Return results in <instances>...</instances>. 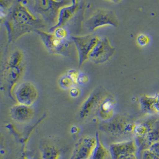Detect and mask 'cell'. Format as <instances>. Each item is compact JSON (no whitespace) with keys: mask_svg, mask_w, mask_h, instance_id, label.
<instances>
[{"mask_svg":"<svg viewBox=\"0 0 159 159\" xmlns=\"http://www.w3.org/2000/svg\"><path fill=\"white\" fill-rule=\"evenodd\" d=\"M154 110L156 114L159 115V94L156 95V99L154 102Z\"/></svg>","mask_w":159,"mask_h":159,"instance_id":"1f68e13d","label":"cell"},{"mask_svg":"<svg viewBox=\"0 0 159 159\" xmlns=\"http://www.w3.org/2000/svg\"><path fill=\"white\" fill-rule=\"evenodd\" d=\"M13 6V0H0V8L8 10Z\"/></svg>","mask_w":159,"mask_h":159,"instance_id":"83f0119b","label":"cell"},{"mask_svg":"<svg viewBox=\"0 0 159 159\" xmlns=\"http://www.w3.org/2000/svg\"><path fill=\"white\" fill-rule=\"evenodd\" d=\"M25 64L12 66L5 64L0 75V90L15 100L13 92L24 75Z\"/></svg>","mask_w":159,"mask_h":159,"instance_id":"3957f363","label":"cell"},{"mask_svg":"<svg viewBox=\"0 0 159 159\" xmlns=\"http://www.w3.org/2000/svg\"><path fill=\"white\" fill-rule=\"evenodd\" d=\"M54 35L59 39L61 40H68L69 37V31L67 28L64 26L57 27L53 30L52 32Z\"/></svg>","mask_w":159,"mask_h":159,"instance_id":"603a6c76","label":"cell"},{"mask_svg":"<svg viewBox=\"0 0 159 159\" xmlns=\"http://www.w3.org/2000/svg\"><path fill=\"white\" fill-rule=\"evenodd\" d=\"M106 25L117 27L119 20L115 13L111 10L99 8L86 22V26L91 31Z\"/></svg>","mask_w":159,"mask_h":159,"instance_id":"8992f818","label":"cell"},{"mask_svg":"<svg viewBox=\"0 0 159 159\" xmlns=\"http://www.w3.org/2000/svg\"><path fill=\"white\" fill-rule=\"evenodd\" d=\"M59 85L64 90H70L74 86H76L72 80L66 74L62 75L59 80Z\"/></svg>","mask_w":159,"mask_h":159,"instance_id":"7402d4cb","label":"cell"},{"mask_svg":"<svg viewBox=\"0 0 159 159\" xmlns=\"http://www.w3.org/2000/svg\"><path fill=\"white\" fill-rule=\"evenodd\" d=\"M39 91L34 84L29 81L23 82L16 87L13 92L15 100L18 103L32 106L39 98Z\"/></svg>","mask_w":159,"mask_h":159,"instance_id":"ba28073f","label":"cell"},{"mask_svg":"<svg viewBox=\"0 0 159 159\" xmlns=\"http://www.w3.org/2000/svg\"><path fill=\"white\" fill-rule=\"evenodd\" d=\"M68 3L66 0H34V10L46 24L53 26L57 22L60 9Z\"/></svg>","mask_w":159,"mask_h":159,"instance_id":"277c9868","label":"cell"},{"mask_svg":"<svg viewBox=\"0 0 159 159\" xmlns=\"http://www.w3.org/2000/svg\"><path fill=\"white\" fill-rule=\"evenodd\" d=\"M73 43L77 48L79 56V65L81 66L89 59V56L99 38L95 35L72 36Z\"/></svg>","mask_w":159,"mask_h":159,"instance_id":"52a82bcc","label":"cell"},{"mask_svg":"<svg viewBox=\"0 0 159 159\" xmlns=\"http://www.w3.org/2000/svg\"><path fill=\"white\" fill-rule=\"evenodd\" d=\"M39 36L48 52L53 55L69 57L71 54L73 44L68 40H61L56 37L53 32L39 30L35 31Z\"/></svg>","mask_w":159,"mask_h":159,"instance_id":"7a4b0ae2","label":"cell"},{"mask_svg":"<svg viewBox=\"0 0 159 159\" xmlns=\"http://www.w3.org/2000/svg\"><path fill=\"white\" fill-rule=\"evenodd\" d=\"M40 151L42 159H61L64 153L62 148L48 142L40 145Z\"/></svg>","mask_w":159,"mask_h":159,"instance_id":"e0dca14e","label":"cell"},{"mask_svg":"<svg viewBox=\"0 0 159 159\" xmlns=\"http://www.w3.org/2000/svg\"><path fill=\"white\" fill-rule=\"evenodd\" d=\"M137 151V147L134 140L112 143L109 148L112 159H119L121 156L125 155L136 154Z\"/></svg>","mask_w":159,"mask_h":159,"instance_id":"5bb4252c","label":"cell"},{"mask_svg":"<svg viewBox=\"0 0 159 159\" xmlns=\"http://www.w3.org/2000/svg\"><path fill=\"white\" fill-rule=\"evenodd\" d=\"M10 115L12 119L17 123H25L33 119L35 112L31 106L17 103L10 109Z\"/></svg>","mask_w":159,"mask_h":159,"instance_id":"4fadbf2b","label":"cell"},{"mask_svg":"<svg viewBox=\"0 0 159 159\" xmlns=\"http://www.w3.org/2000/svg\"><path fill=\"white\" fill-rule=\"evenodd\" d=\"M141 159H159V157L149 149L143 151L141 153Z\"/></svg>","mask_w":159,"mask_h":159,"instance_id":"484cf974","label":"cell"},{"mask_svg":"<svg viewBox=\"0 0 159 159\" xmlns=\"http://www.w3.org/2000/svg\"><path fill=\"white\" fill-rule=\"evenodd\" d=\"M80 131V129L79 126H74L71 127V132L72 134H77L79 133Z\"/></svg>","mask_w":159,"mask_h":159,"instance_id":"836d02e7","label":"cell"},{"mask_svg":"<svg viewBox=\"0 0 159 159\" xmlns=\"http://www.w3.org/2000/svg\"><path fill=\"white\" fill-rule=\"evenodd\" d=\"M149 150L159 157V142L152 144L149 148Z\"/></svg>","mask_w":159,"mask_h":159,"instance_id":"4dcf8cb0","label":"cell"},{"mask_svg":"<svg viewBox=\"0 0 159 159\" xmlns=\"http://www.w3.org/2000/svg\"><path fill=\"white\" fill-rule=\"evenodd\" d=\"M20 159H29V158H28L27 156L25 155V154H23V155H22V156Z\"/></svg>","mask_w":159,"mask_h":159,"instance_id":"d590c367","label":"cell"},{"mask_svg":"<svg viewBox=\"0 0 159 159\" xmlns=\"http://www.w3.org/2000/svg\"><path fill=\"white\" fill-rule=\"evenodd\" d=\"M116 101L111 96H107L99 105L97 114L103 121H108L114 117V105Z\"/></svg>","mask_w":159,"mask_h":159,"instance_id":"2e32d148","label":"cell"},{"mask_svg":"<svg viewBox=\"0 0 159 159\" xmlns=\"http://www.w3.org/2000/svg\"><path fill=\"white\" fill-rule=\"evenodd\" d=\"M79 8V0H72L71 4L66 5L61 8L59 11L57 22L49 29V32H52L54 29L57 27L65 26L75 17Z\"/></svg>","mask_w":159,"mask_h":159,"instance_id":"7c38bea8","label":"cell"},{"mask_svg":"<svg viewBox=\"0 0 159 159\" xmlns=\"http://www.w3.org/2000/svg\"><path fill=\"white\" fill-rule=\"evenodd\" d=\"M4 25L8 44L16 41L25 34L47 27L44 19L35 15L30 8L27 0H17L13 4L8 10Z\"/></svg>","mask_w":159,"mask_h":159,"instance_id":"6da1fadb","label":"cell"},{"mask_svg":"<svg viewBox=\"0 0 159 159\" xmlns=\"http://www.w3.org/2000/svg\"><path fill=\"white\" fill-rule=\"evenodd\" d=\"M138 151L141 154L143 151L149 149L152 144L159 142V119L154 124L151 131L144 138L139 140H135Z\"/></svg>","mask_w":159,"mask_h":159,"instance_id":"9a60e30c","label":"cell"},{"mask_svg":"<svg viewBox=\"0 0 159 159\" xmlns=\"http://www.w3.org/2000/svg\"><path fill=\"white\" fill-rule=\"evenodd\" d=\"M96 142L95 137L91 136L80 138L75 144L70 159H90Z\"/></svg>","mask_w":159,"mask_h":159,"instance_id":"8fae6325","label":"cell"},{"mask_svg":"<svg viewBox=\"0 0 159 159\" xmlns=\"http://www.w3.org/2000/svg\"><path fill=\"white\" fill-rule=\"evenodd\" d=\"M80 73V71L77 70L71 69V70H69L66 74H67V75H68L72 80V81L77 85V79H78V77L79 76Z\"/></svg>","mask_w":159,"mask_h":159,"instance_id":"d4e9b609","label":"cell"},{"mask_svg":"<svg viewBox=\"0 0 159 159\" xmlns=\"http://www.w3.org/2000/svg\"><path fill=\"white\" fill-rule=\"evenodd\" d=\"M108 1H112V2H114V3H119L120 1H121L122 0H108Z\"/></svg>","mask_w":159,"mask_h":159,"instance_id":"e575fe53","label":"cell"},{"mask_svg":"<svg viewBox=\"0 0 159 159\" xmlns=\"http://www.w3.org/2000/svg\"><path fill=\"white\" fill-rule=\"evenodd\" d=\"M0 159H2V154L0 152Z\"/></svg>","mask_w":159,"mask_h":159,"instance_id":"8d00e7d4","label":"cell"},{"mask_svg":"<svg viewBox=\"0 0 159 159\" xmlns=\"http://www.w3.org/2000/svg\"><path fill=\"white\" fill-rule=\"evenodd\" d=\"M6 64L12 66H17L24 64V54L20 49H17L11 53Z\"/></svg>","mask_w":159,"mask_h":159,"instance_id":"44dd1931","label":"cell"},{"mask_svg":"<svg viewBox=\"0 0 159 159\" xmlns=\"http://www.w3.org/2000/svg\"><path fill=\"white\" fill-rule=\"evenodd\" d=\"M150 37L145 34H141L137 37V43L141 47L147 46L150 43Z\"/></svg>","mask_w":159,"mask_h":159,"instance_id":"cb8c5ba5","label":"cell"},{"mask_svg":"<svg viewBox=\"0 0 159 159\" xmlns=\"http://www.w3.org/2000/svg\"><path fill=\"white\" fill-rule=\"evenodd\" d=\"M116 52L107 38L99 39L90 52L89 59L95 64H103L108 61Z\"/></svg>","mask_w":159,"mask_h":159,"instance_id":"30bf717a","label":"cell"},{"mask_svg":"<svg viewBox=\"0 0 159 159\" xmlns=\"http://www.w3.org/2000/svg\"><path fill=\"white\" fill-rule=\"evenodd\" d=\"M135 125V122L130 118L117 116L108 121H103L100 125V129L113 136H122L134 134Z\"/></svg>","mask_w":159,"mask_h":159,"instance_id":"5b68a950","label":"cell"},{"mask_svg":"<svg viewBox=\"0 0 159 159\" xmlns=\"http://www.w3.org/2000/svg\"><path fill=\"white\" fill-rule=\"evenodd\" d=\"M119 159H138L136 154H129L121 156Z\"/></svg>","mask_w":159,"mask_h":159,"instance_id":"d6a6232c","label":"cell"},{"mask_svg":"<svg viewBox=\"0 0 159 159\" xmlns=\"http://www.w3.org/2000/svg\"><path fill=\"white\" fill-rule=\"evenodd\" d=\"M107 96V93L101 88L96 89L92 92L80 107V117L85 119L97 112L99 105Z\"/></svg>","mask_w":159,"mask_h":159,"instance_id":"9c48e42d","label":"cell"},{"mask_svg":"<svg viewBox=\"0 0 159 159\" xmlns=\"http://www.w3.org/2000/svg\"><path fill=\"white\" fill-rule=\"evenodd\" d=\"M156 95H143L140 99V107L141 110L148 114H156L154 110V102Z\"/></svg>","mask_w":159,"mask_h":159,"instance_id":"ffe728a7","label":"cell"},{"mask_svg":"<svg viewBox=\"0 0 159 159\" xmlns=\"http://www.w3.org/2000/svg\"><path fill=\"white\" fill-rule=\"evenodd\" d=\"M5 138L3 134L0 132V152L3 154L6 150Z\"/></svg>","mask_w":159,"mask_h":159,"instance_id":"f546056e","label":"cell"},{"mask_svg":"<svg viewBox=\"0 0 159 159\" xmlns=\"http://www.w3.org/2000/svg\"><path fill=\"white\" fill-rule=\"evenodd\" d=\"M89 77L88 75L80 72V73L79 76L78 77L77 79V84H80V85H84L86 83H88L89 82Z\"/></svg>","mask_w":159,"mask_h":159,"instance_id":"4316f807","label":"cell"},{"mask_svg":"<svg viewBox=\"0 0 159 159\" xmlns=\"http://www.w3.org/2000/svg\"><path fill=\"white\" fill-rule=\"evenodd\" d=\"M81 94V90L79 88L77 87L76 86H73L72 88L70 89V95L72 98H78Z\"/></svg>","mask_w":159,"mask_h":159,"instance_id":"f1b7e54d","label":"cell"},{"mask_svg":"<svg viewBox=\"0 0 159 159\" xmlns=\"http://www.w3.org/2000/svg\"><path fill=\"white\" fill-rule=\"evenodd\" d=\"M96 145L90 159H107L110 155L108 150L101 141V136L98 132L96 133Z\"/></svg>","mask_w":159,"mask_h":159,"instance_id":"d6986e66","label":"cell"},{"mask_svg":"<svg viewBox=\"0 0 159 159\" xmlns=\"http://www.w3.org/2000/svg\"><path fill=\"white\" fill-rule=\"evenodd\" d=\"M157 118L151 117L139 123H136L134 129V134L135 137V140H139L144 138L150 132L154 127L155 123L157 120Z\"/></svg>","mask_w":159,"mask_h":159,"instance_id":"ac0fdd59","label":"cell"}]
</instances>
